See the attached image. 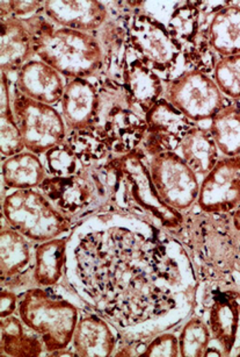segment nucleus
<instances>
[{
  "mask_svg": "<svg viewBox=\"0 0 240 357\" xmlns=\"http://www.w3.org/2000/svg\"><path fill=\"white\" fill-rule=\"evenodd\" d=\"M78 266L86 292L104 314L121 325L152 320L173 307L170 294L151 278L156 273L135 264L131 256H111L101 250L90 263L79 259Z\"/></svg>",
  "mask_w": 240,
  "mask_h": 357,
  "instance_id": "obj_1",
  "label": "nucleus"
},
{
  "mask_svg": "<svg viewBox=\"0 0 240 357\" xmlns=\"http://www.w3.org/2000/svg\"><path fill=\"white\" fill-rule=\"evenodd\" d=\"M177 228L179 238L187 250L202 280H221L238 269L240 231L227 214H191Z\"/></svg>",
  "mask_w": 240,
  "mask_h": 357,
  "instance_id": "obj_2",
  "label": "nucleus"
},
{
  "mask_svg": "<svg viewBox=\"0 0 240 357\" xmlns=\"http://www.w3.org/2000/svg\"><path fill=\"white\" fill-rule=\"evenodd\" d=\"M26 22L34 36L36 57L65 79L104 76V54L94 34L57 27L43 13Z\"/></svg>",
  "mask_w": 240,
  "mask_h": 357,
  "instance_id": "obj_3",
  "label": "nucleus"
},
{
  "mask_svg": "<svg viewBox=\"0 0 240 357\" xmlns=\"http://www.w3.org/2000/svg\"><path fill=\"white\" fill-rule=\"evenodd\" d=\"M17 312L24 325L41 337L45 353L58 355L72 343L79 320L78 310L70 301L49 292L47 287L26 291L19 299Z\"/></svg>",
  "mask_w": 240,
  "mask_h": 357,
  "instance_id": "obj_4",
  "label": "nucleus"
},
{
  "mask_svg": "<svg viewBox=\"0 0 240 357\" xmlns=\"http://www.w3.org/2000/svg\"><path fill=\"white\" fill-rule=\"evenodd\" d=\"M1 212L7 225L38 243L61 238L72 227V219L57 210L40 190H14L3 197Z\"/></svg>",
  "mask_w": 240,
  "mask_h": 357,
  "instance_id": "obj_5",
  "label": "nucleus"
},
{
  "mask_svg": "<svg viewBox=\"0 0 240 357\" xmlns=\"http://www.w3.org/2000/svg\"><path fill=\"white\" fill-rule=\"evenodd\" d=\"M128 47L129 53L152 68L160 77L170 76L182 57L166 25L143 12L134 13L129 19Z\"/></svg>",
  "mask_w": 240,
  "mask_h": 357,
  "instance_id": "obj_6",
  "label": "nucleus"
},
{
  "mask_svg": "<svg viewBox=\"0 0 240 357\" xmlns=\"http://www.w3.org/2000/svg\"><path fill=\"white\" fill-rule=\"evenodd\" d=\"M12 109L26 151L42 155L65 141L67 128L55 106L28 98L14 88Z\"/></svg>",
  "mask_w": 240,
  "mask_h": 357,
  "instance_id": "obj_7",
  "label": "nucleus"
},
{
  "mask_svg": "<svg viewBox=\"0 0 240 357\" xmlns=\"http://www.w3.org/2000/svg\"><path fill=\"white\" fill-rule=\"evenodd\" d=\"M165 83V99L194 123L211 120L227 104L210 75L184 70Z\"/></svg>",
  "mask_w": 240,
  "mask_h": 357,
  "instance_id": "obj_8",
  "label": "nucleus"
},
{
  "mask_svg": "<svg viewBox=\"0 0 240 357\" xmlns=\"http://www.w3.org/2000/svg\"><path fill=\"white\" fill-rule=\"evenodd\" d=\"M149 169L160 198L168 206L184 213L196 205L201 183L177 151L150 158Z\"/></svg>",
  "mask_w": 240,
  "mask_h": 357,
  "instance_id": "obj_9",
  "label": "nucleus"
},
{
  "mask_svg": "<svg viewBox=\"0 0 240 357\" xmlns=\"http://www.w3.org/2000/svg\"><path fill=\"white\" fill-rule=\"evenodd\" d=\"M123 182L129 197L145 210L151 217L158 220L167 229H177L184 222V215L179 211L168 206L157 191L150 174L149 163L144 151L138 148L130 154L118 156Z\"/></svg>",
  "mask_w": 240,
  "mask_h": 357,
  "instance_id": "obj_10",
  "label": "nucleus"
},
{
  "mask_svg": "<svg viewBox=\"0 0 240 357\" xmlns=\"http://www.w3.org/2000/svg\"><path fill=\"white\" fill-rule=\"evenodd\" d=\"M196 205L205 213L221 214L240 206V155L219 158L202 179Z\"/></svg>",
  "mask_w": 240,
  "mask_h": 357,
  "instance_id": "obj_11",
  "label": "nucleus"
},
{
  "mask_svg": "<svg viewBox=\"0 0 240 357\" xmlns=\"http://www.w3.org/2000/svg\"><path fill=\"white\" fill-rule=\"evenodd\" d=\"M145 121V135L139 148L147 158L177 151L184 135L195 125L165 98L150 109Z\"/></svg>",
  "mask_w": 240,
  "mask_h": 357,
  "instance_id": "obj_12",
  "label": "nucleus"
},
{
  "mask_svg": "<svg viewBox=\"0 0 240 357\" xmlns=\"http://www.w3.org/2000/svg\"><path fill=\"white\" fill-rule=\"evenodd\" d=\"M38 190L67 217L85 210L99 197L90 167H81L67 177L48 176Z\"/></svg>",
  "mask_w": 240,
  "mask_h": 357,
  "instance_id": "obj_13",
  "label": "nucleus"
},
{
  "mask_svg": "<svg viewBox=\"0 0 240 357\" xmlns=\"http://www.w3.org/2000/svg\"><path fill=\"white\" fill-rule=\"evenodd\" d=\"M43 15L57 27L79 32H97L111 18L107 6L97 0H47Z\"/></svg>",
  "mask_w": 240,
  "mask_h": 357,
  "instance_id": "obj_14",
  "label": "nucleus"
},
{
  "mask_svg": "<svg viewBox=\"0 0 240 357\" xmlns=\"http://www.w3.org/2000/svg\"><path fill=\"white\" fill-rule=\"evenodd\" d=\"M99 106L97 85L86 78L66 79L61 100V114L67 132L97 127Z\"/></svg>",
  "mask_w": 240,
  "mask_h": 357,
  "instance_id": "obj_15",
  "label": "nucleus"
},
{
  "mask_svg": "<svg viewBox=\"0 0 240 357\" xmlns=\"http://www.w3.org/2000/svg\"><path fill=\"white\" fill-rule=\"evenodd\" d=\"M65 84L58 71L36 57L17 71L14 88L28 98L54 106L62 100Z\"/></svg>",
  "mask_w": 240,
  "mask_h": 357,
  "instance_id": "obj_16",
  "label": "nucleus"
},
{
  "mask_svg": "<svg viewBox=\"0 0 240 357\" xmlns=\"http://www.w3.org/2000/svg\"><path fill=\"white\" fill-rule=\"evenodd\" d=\"M122 84L131 105L144 116L165 93L163 78L129 50L122 73Z\"/></svg>",
  "mask_w": 240,
  "mask_h": 357,
  "instance_id": "obj_17",
  "label": "nucleus"
},
{
  "mask_svg": "<svg viewBox=\"0 0 240 357\" xmlns=\"http://www.w3.org/2000/svg\"><path fill=\"white\" fill-rule=\"evenodd\" d=\"M0 68L10 75L36 59L34 36L24 19H0Z\"/></svg>",
  "mask_w": 240,
  "mask_h": 357,
  "instance_id": "obj_18",
  "label": "nucleus"
},
{
  "mask_svg": "<svg viewBox=\"0 0 240 357\" xmlns=\"http://www.w3.org/2000/svg\"><path fill=\"white\" fill-rule=\"evenodd\" d=\"M239 296L233 291H223L212 297L208 308V325L212 340L221 347L223 355L232 353L239 331Z\"/></svg>",
  "mask_w": 240,
  "mask_h": 357,
  "instance_id": "obj_19",
  "label": "nucleus"
},
{
  "mask_svg": "<svg viewBox=\"0 0 240 357\" xmlns=\"http://www.w3.org/2000/svg\"><path fill=\"white\" fill-rule=\"evenodd\" d=\"M212 50L219 57L240 55V6L236 1H224L207 26Z\"/></svg>",
  "mask_w": 240,
  "mask_h": 357,
  "instance_id": "obj_20",
  "label": "nucleus"
},
{
  "mask_svg": "<svg viewBox=\"0 0 240 357\" xmlns=\"http://www.w3.org/2000/svg\"><path fill=\"white\" fill-rule=\"evenodd\" d=\"M116 337L111 327L99 315L79 318L73 333V353L77 356H109L114 354Z\"/></svg>",
  "mask_w": 240,
  "mask_h": 357,
  "instance_id": "obj_21",
  "label": "nucleus"
},
{
  "mask_svg": "<svg viewBox=\"0 0 240 357\" xmlns=\"http://www.w3.org/2000/svg\"><path fill=\"white\" fill-rule=\"evenodd\" d=\"M128 19L109 18L97 32L94 33L100 43L104 60L106 77L122 82V73L128 57Z\"/></svg>",
  "mask_w": 240,
  "mask_h": 357,
  "instance_id": "obj_22",
  "label": "nucleus"
},
{
  "mask_svg": "<svg viewBox=\"0 0 240 357\" xmlns=\"http://www.w3.org/2000/svg\"><path fill=\"white\" fill-rule=\"evenodd\" d=\"M31 243L26 236L10 227L3 225L0 231V278L1 287L10 282H17V278L26 273L31 264Z\"/></svg>",
  "mask_w": 240,
  "mask_h": 357,
  "instance_id": "obj_23",
  "label": "nucleus"
},
{
  "mask_svg": "<svg viewBox=\"0 0 240 357\" xmlns=\"http://www.w3.org/2000/svg\"><path fill=\"white\" fill-rule=\"evenodd\" d=\"M1 176L8 190L38 189L48 172L40 155L26 151L3 158Z\"/></svg>",
  "mask_w": 240,
  "mask_h": 357,
  "instance_id": "obj_24",
  "label": "nucleus"
},
{
  "mask_svg": "<svg viewBox=\"0 0 240 357\" xmlns=\"http://www.w3.org/2000/svg\"><path fill=\"white\" fill-rule=\"evenodd\" d=\"M179 151L186 165L202 177L208 175L219 160V151L211 134L198 123L184 135Z\"/></svg>",
  "mask_w": 240,
  "mask_h": 357,
  "instance_id": "obj_25",
  "label": "nucleus"
},
{
  "mask_svg": "<svg viewBox=\"0 0 240 357\" xmlns=\"http://www.w3.org/2000/svg\"><path fill=\"white\" fill-rule=\"evenodd\" d=\"M67 238H57L35 247L33 280L40 287H54L62 278L66 263Z\"/></svg>",
  "mask_w": 240,
  "mask_h": 357,
  "instance_id": "obj_26",
  "label": "nucleus"
},
{
  "mask_svg": "<svg viewBox=\"0 0 240 357\" xmlns=\"http://www.w3.org/2000/svg\"><path fill=\"white\" fill-rule=\"evenodd\" d=\"M1 356H40L45 353L41 337L24 325L20 317L0 319Z\"/></svg>",
  "mask_w": 240,
  "mask_h": 357,
  "instance_id": "obj_27",
  "label": "nucleus"
},
{
  "mask_svg": "<svg viewBox=\"0 0 240 357\" xmlns=\"http://www.w3.org/2000/svg\"><path fill=\"white\" fill-rule=\"evenodd\" d=\"M209 132L224 158L240 155V104L227 102L210 120Z\"/></svg>",
  "mask_w": 240,
  "mask_h": 357,
  "instance_id": "obj_28",
  "label": "nucleus"
},
{
  "mask_svg": "<svg viewBox=\"0 0 240 357\" xmlns=\"http://www.w3.org/2000/svg\"><path fill=\"white\" fill-rule=\"evenodd\" d=\"M65 144L76 155L81 167L99 165L111 154L107 141L99 127L70 130L66 135Z\"/></svg>",
  "mask_w": 240,
  "mask_h": 357,
  "instance_id": "obj_29",
  "label": "nucleus"
},
{
  "mask_svg": "<svg viewBox=\"0 0 240 357\" xmlns=\"http://www.w3.org/2000/svg\"><path fill=\"white\" fill-rule=\"evenodd\" d=\"M0 95V151L3 158H6L19 154L26 147L12 109L10 78L5 73H1Z\"/></svg>",
  "mask_w": 240,
  "mask_h": 357,
  "instance_id": "obj_30",
  "label": "nucleus"
},
{
  "mask_svg": "<svg viewBox=\"0 0 240 357\" xmlns=\"http://www.w3.org/2000/svg\"><path fill=\"white\" fill-rule=\"evenodd\" d=\"M202 15L198 1L177 4L167 22V31L181 52L194 43L202 29Z\"/></svg>",
  "mask_w": 240,
  "mask_h": 357,
  "instance_id": "obj_31",
  "label": "nucleus"
},
{
  "mask_svg": "<svg viewBox=\"0 0 240 357\" xmlns=\"http://www.w3.org/2000/svg\"><path fill=\"white\" fill-rule=\"evenodd\" d=\"M177 340L180 356L200 357L205 356L212 337L207 322L193 317L181 329Z\"/></svg>",
  "mask_w": 240,
  "mask_h": 357,
  "instance_id": "obj_32",
  "label": "nucleus"
},
{
  "mask_svg": "<svg viewBox=\"0 0 240 357\" xmlns=\"http://www.w3.org/2000/svg\"><path fill=\"white\" fill-rule=\"evenodd\" d=\"M182 59L188 68L187 70L200 71L207 75L214 73L221 57L209 43L207 27L202 29L194 43L182 52Z\"/></svg>",
  "mask_w": 240,
  "mask_h": 357,
  "instance_id": "obj_33",
  "label": "nucleus"
},
{
  "mask_svg": "<svg viewBox=\"0 0 240 357\" xmlns=\"http://www.w3.org/2000/svg\"><path fill=\"white\" fill-rule=\"evenodd\" d=\"M212 78L223 95L236 102L240 100V55L221 57Z\"/></svg>",
  "mask_w": 240,
  "mask_h": 357,
  "instance_id": "obj_34",
  "label": "nucleus"
},
{
  "mask_svg": "<svg viewBox=\"0 0 240 357\" xmlns=\"http://www.w3.org/2000/svg\"><path fill=\"white\" fill-rule=\"evenodd\" d=\"M45 167L48 176L52 177H67L79 172V161L73 154L71 148L65 144H57L45 154Z\"/></svg>",
  "mask_w": 240,
  "mask_h": 357,
  "instance_id": "obj_35",
  "label": "nucleus"
},
{
  "mask_svg": "<svg viewBox=\"0 0 240 357\" xmlns=\"http://www.w3.org/2000/svg\"><path fill=\"white\" fill-rule=\"evenodd\" d=\"M142 356H179V340L172 333H163L156 336L144 348Z\"/></svg>",
  "mask_w": 240,
  "mask_h": 357,
  "instance_id": "obj_36",
  "label": "nucleus"
},
{
  "mask_svg": "<svg viewBox=\"0 0 240 357\" xmlns=\"http://www.w3.org/2000/svg\"><path fill=\"white\" fill-rule=\"evenodd\" d=\"M43 13V1H0V19H27Z\"/></svg>",
  "mask_w": 240,
  "mask_h": 357,
  "instance_id": "obj_37",
  "label": "nucleus"
},
{
  "mask_svg": "<svg viewBox=\"0 0 240 357\" xmlns=\"http://www.w3.org/2000/svg\"><path fill=\"white\" fill-rule=\"evenodd\" d=\"M19 296L13 291L8 289L3 290L0 292V318H6L10 315H13L19 306Z\"/></svg>",
  "mask_w": 240,
  "mask_h": 357,
  "instance_id": "obj_38",
  "label": "nucleus"
},
{
  "mask_svg": "<svg viewBox=\"0 0 240 357\" xmlns=\"http://www.w3.org/2000/svg\"><path fill=\"white\" fill-rule=\"evenodd\" d=\"M231 218H232L233 226L237 231H240V206L236 211H233Z\"/></svg>",
  "mask_w": 240,
  "mask_h": 357,
  "instance_id": "obj_39",
  "label": "nucleus"
},
{
  "mask_svg": "<svg viewBox=\"0 0 240 357\" xmlns=\"http://www.w3.org/2000/svg\"><path fill=\"white\" fill-rule=\"evenodd\" d=\"M238 270H239V273H240V261H239V264H238Z\"/></svg>",
  "mask_w": 240,
  "mask_h": 357,
  "instance_id": "obj_40",
  "label": "nucleus"
}]
</instances>
